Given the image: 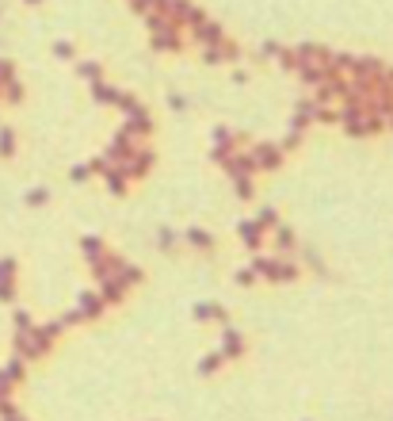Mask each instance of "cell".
<instances>
[{"label":"cell","instance_id":"obj_23","mask_svg":"<svg viewBox=\"0 0 393 421\" xmlns=\"http://www.w3.org/2000/svg\"><path fill=\"white\" fill-rule=\"evenodd\" d=\"M77 73L88 80V85H92V80L103 77V66H100V62H77Z\"/></svg>","mask_w":393,"mask_h":421},{"label":"cell","instance_id":"obj_41","mask_svg":"<svg viewBox=\"0 0 393 421\" xmlns=\"http://www.w3.org/2000/svg\"><path fill=\"white\" fill-rule=\"evenodd\" d=\"M130 8H134L138 15H149L153 12V0H130Z\"/></svg>","mask_w":393,"mask_h":421},{"label":"cell","instance_id":"obj_30","mask_svg":"<svg viewBox=\"0 0 393 421\" xmlns=\"http://www.w3.org/2000/svg\"><path fill=\"white\" fill-rule=\"evenodd\" d=\"M80 253H84L88 261H96V257L103 253V241L100 238H84V241H80Z\"/></svg>","mask_w":393,"mask_h":421},{"label":"cell","instance_id":"obj_1","mask_svg":"<svg viewBox=\"0 0 393 421\" xmlns=\"http://www.w3.org/2000/svg\"><path fill=\"white\" fill-rule=\"evenodd\" d=\"M119 169H122V176H126V180H142V176L153 169V153H149V150H134Z\"/></svg>","mask_w":393,"mask_h":421},{"label":"cell","instance_id":"obj_45","mask_svg":"<svg viewBox=\"0 0 393 421\" xmlns=\"http://www.w3.org/2000/svg\"><path fill=\"white\" fill-rule=\"evenodd\" d=\"M54 54H57V58H73V54H77V50H73L69 43H54Z\"/></svg>","mask_w":393,"mask_h":421},{"label":"cell","instance_id":"obj_20","mask_svg":"<svg viewBox=\"0 0 393 421\" xmlns=\"http://www.w3.org/2000/svg\"><path fill=\"white\" fill-rule=\"evenodd\" d=\"M103 180H107L111 196H122V192H126V176H122V169H119V165H111L107 173H103Z\"/></svg>","mask_w":393,"mask_h":421},{"label":"cell","instance_id":"obj_2","mask_svg":"<svg viewBox=\"0 0 393 421\" xmlns=\"http://www.w3.org/2000/svg\"><path fill=\"white\" fill-rule=\"evenodd\" d=\"M241 58V50H237V43H229V38H222V43L214 46H202V62L207 66H222V62H237Z\"/></svg>","mask_w":393,"mask_h":421},{"label":"cell","instance_id":"obj_7","mask_svg":"<svg viewBox=\"0 0 393 421\" xmlns=\"http://www.w3.org/2000/svg\"><path fill=\"white\" fill-rule=\"evenodd\" d=\"M222 165H225L229 176H252V173H256V161H252V153H237V150L229 153Z\"/></svg>","mask_w":393,"mask_h":421},{"label":"cell","instance_id":"obj_40","mask_svg":"<svg viewBox=\"0 0 393 421\" xmlns=\"http://www.w3.org/2000/svg\"><path fill=\"white\" fill-rule=\"evenodd\" d=\"M27 204H31V207H43V204H46V188H35V192H27Z\"/></svg>","mask_w":393,"mask_h":421},{"label":"cell","instance_id":"obj_14","mask_svg":"<svg viewBox=\"0 0 393 421\" xmlns=\"http://www.w3.org/2000/svg\"><path fill=\"white\" fill-rule=\"evenodd\" d=\"M244 352V341H241V334H237L233 326H225V334H222V356L225 360H237V356Z\"/></svg>","mask_w":393,"mask_h":421},{"label":"cell","instance_id":"obj_29","mask_svg":"<svg viewBox=\"0 0 393 421\" xmlns=\"http://www.w3.org/2000/svg\"><path fill=\"white\" fill-rule=\"evenodd\" d=\"M0 88H4L8 104H20V100H23V85H20V80H15V77H8V80H4V85H0Z\"/></svg>","mask_w":393,"mask_h":421},{"label":"cell","instance_id":"obj_38","mask_svg":"<svg viewBox=\"0 0 393 421\" xmlns=\"http://www.w3.org/2000/svg\"><path fill=\"white\" fill-rule=\"evenodd\" d=\"M15 299V283L12 280H0V303H12Z\"/></svg>","mask_w":393,"mask_h":421},{"label":"cell","instance_id":"obj_24","mask_svg":"<svg viewBox=\"0 0 393 421\" xmlns=\"http://www.w3.org/2000/svg\"><path fill=\"white\" fill-rule=\"evenodd\" d=\"M195 318H218V322H225V311L218 303H199V306H195Z\"/></svg>","mask_w":393,"mask_h":421},{"label":"cell","instance_id":"obj_31","mask_svg":"<svg viewBox=\"0 0 393 421\" xmlns=\"http://www.w3.org/2000/svg\"><path fill=\"white\" fill-rule=\"evenodd\" d=\"M222 364H225V356H222V352H214V356H207V360H202V364H199V376H214V371H218V368H222Z\"/></svg>","mask_w":393,"mask_h":421},{"label":"cell","instance_id":"obj_49","mask_svg":"<svg viewBox=\"0 0 393 421\" xmlns=\"http://www.w3.org/2000/svg\"><path fill=\"white\" fill-rule=\"evenodd\" d=\"M8 77H15V73H12V62H4V58H0V85H4Z\"/></svg>","mask_w":393,"mask_h":421},{"label":"cell","instance_id":"obj_53","mask_svg":"<svg viewBox=\"0 0 393 421\" xmlns=\"http://www.w3.org/2000/svg\"><path fill=\"white\" fill-rule=\"evenodd\" d=\"M172 8V0H153V12H168Z\"/></svg>","mask_w":393,"mask_h":421},{"label":"cell","instance_id":"obj_36","mask_svg":"<svg viewBox=\"0 0 393 421\" xmlns=\"http://www.w3.org/2000/svg\"><path fill=\"white\" fill-rule=\"evenodd\" d=\"M31 329H35V326H31V314L15 311V334H31Z\"/></svg>","mask_w":393,"mask_h":421},{"label":"cell","instance_id":"obj_5","mask_svg":"<svg viewBox=\"0 0 393 421\" xmlns=\"http://www.w3.org/2000/svg\"><path fill=\"white\" fill-rule=\"evenodd\" d=\"M153 50H161V54H179V50H184V35H179V27L153 31Z\"/></svg>","mask_w":393,"mask_h":421},{"label":"cell","instance_id":"obj_13","mask_svg":"<svg viewBox=\"0 0 393 421\" xmlns=\"http://www.w3.org/2000/svg\"><path fill=\"white\" fill-rule=\"evenodd\" d=\"M329 54L332 50H325V46H317V43L294 46V58H298V62H325V66H329Z\"/></svg>","mask_w":393,"mask_h":421},{"label":"cell","instance_id":"obj_4","mask_svg":"<svg viewBox=\"0 0 393 421\" xmlns=\"http://www.w3.org/2000/svg\"><path fill=\"white\" fill-rule=\"evenodd\" d=\"M252 161H256V169H267V173H275V169L283 165V150L275 142H260L256 150H252Z\"/></svg>","mask_w":393,"mask_h":421},{"label":"cell","instance_id":"obj_9","mask_svg":"<svg viewBox=\"0 0 393 421\" xmlns=\"http://www.w3.org/2000/svg\"><path fill=\"white\" fill-rule=\"evenodd\" d=\"M191 31H195V43H199V46H214V43H222V38H225L222 23H214V20H202L199 27H191Z\"/></svg>","mask_w":393,"mask_h":421},{"label":"cell","instance_id":"obj_27","mask_svg":"<svg viewBox=\"0 0 393 421\" xmlns=\"http://www.w3.org/2000/svg\"><path fill=\"white\" fill-rule=\"evenodd\" d=\"M114 276H119L122 287H130V283H142V269H134V264H122V269L114 272Z\"/></svg>","mask_w":393,"mask_h":421},{"label":"cell","instance_id":"obj_32","mask_svg":"<svg viewBox=\"0 0 393 421\" xmlns=\"http://www.w3.org/2000/svg\"><path fill=\"white\" fill-rule=\"evenodd\" d=\"M15 153V134L8 127H0V157H12Z\"/></svg>","mask_w":393,"mask_h":421},{"label":"cell","instance_id":"obj_16","mask_svg":"<svg viewBox=\"0 0 393 421\" xmlns=\"http://www.w3.org/2000/svg\"><path fill=\"white\" fill-rule=\"evenodd\" d=\"M351 73H359V77H382V73H386V66H382L378 58H371V54H366V58H355Z\"/></svg>","mask_w":393,"mask_h":421},{"label":"cell","instance_id":"obj_52","mask_svg":"<svg viewBox=\"0 0 393 421\" xmlns=\"http://www.w3.org/2000/svg\"><path fill=\"white\" fill-rule=\"evenodd\" d=\"M0 418H4V421H27V418H20V410H15V406L8 410V414H0Z\"/></svg>","mask_w":393,"mask_h":421},{"label":"cell","instance_id":"obj_50","mask_svg":"<svg viewBox=\"0 0 393 421\" xmlns=\"http://www.w3.org/2000/svg\"><path fill=\"white\" fill-rule=\"evenodd\" d=\"M252 280H256V272H252V269H241V272H237V283H252Z\"/></svg>","mask_w":393,"mask_h":421},{"label":"cell","instance_id":"obj_42","mask_svg":"<svg viewBox=\"0 0 393 421\" xmlns=\"http://www.w3.org/2000/svg\"><path fill=\"white\" fill-rule=\"evenodd\" d=\"M298 142H302V134H298V131H290V134H286V138L279 142V150L286 153V150H294V145H298Z\"/></svg>","mask_w":393,"mask_h":421},{"label":"cell","instance_id":"obj_46","mask_svg":"<svg viewBox=\"0 0 393 421\" xmlns=\"http://www.w3.org/2000/svg\"><path fill=\"white\" fill-rule=\"evenodd\" d=\"M88 169H92V173H100V176H103V173H107V169H111V161H107V157H96V161H92V165H88Z\"/></svg>","mask_w":393,"mask_h":421},{"label":"cell","instance_id":"obj_17","mask_svg":"<svg viewBox=\"0 0 393 421\" xmlns=\"http://www.w3.org/2000/svg\"><path fill=\"white\" fill-rule=\"evenodd\" d=\"M313 123V100H302L298 104V111H294V119H290V131H306V127Z\"/></svg>","mask_w":393,"mask_h":421},{"label":"cell","instance_id":"obj_26","mask_svg":"<svg viewBox=\"0 0 393 421\" xmlns=\"http://www.w3.org/2000/svg\"><path fill=\"white\" fill-rule=\"evenodd\" d=\"M187 241H191V245H199V249H210V245H214V238H210L202 226H191V230H187Z\"/></svg>","mask_w":393,"mask_h":421},{"label":"cell","instance_id":"obj_21","mask_svg":"<svg viewBox=\"0 0 393 421\" xmlns=\"http://www.w3.org/2000/svg\"><path fill=\"white\" fill-rule=\"evenodd\" d=\"M272 280H275V283H290V280H298V264H290V261H275Z\"/></svg>","mask_w":393,"mask_h":421},{"label":"cell","instance_id":"obj_35","mask_svg":"<svg viewBox=\"0 0 393 421\" xmlns=\"http://www.w3.org/2000/svg\"><path fill=\"white\" fill-rule=\"evenodd\" d=\"M233 192L241 199H252V176H233Z\"/></svg>","mask_w":393,"mask_h":421},{"label":"cell","instance_id":"obj_25","mask_svg":"<svg viewBox=\"0 0 393 421\" xmlns=\"http://www.w3.org/2000/svg\"><path fill=\"white\" fill-rule=\"evenodd\" d=\"M191 0H172V8H168V15H172V20H176V23H187V15H191Z\"/></svg>","mask_w":393,"mask_h":421},{"label":"cell","instance_id":"obj_48","mask_svg":"<svg viewBox=\"0 0 393 421\" xmlns=\"http://www.w3.org/2000/svg\"><path fill=\"white\" fill-rule=\"evenodd\" d=\"M202 20H207V12H199V8H191V15H187V27H199Z\"/></svg>","mask_w":393,"mask_h":421},{"label":"cell","instance_id":"obj_12","mask_svg":"<svg viewBox=\"0 0 393 421\" xmlns=\"http://www.w3.org/2000/svg\"><path fill=\"white\" fill-rule=\"evenodd\" d=\"M77 311H80V318H100V311H103V299L96 295V291H80V299H77Z\"/></svg>","mask_w":393,"mask_h":421},{"label":"cell","instance_id":"obj_18","mask_svg":"<svg viewBox=\"0 0 393 421\" xmlns=\"http://www.w3.org/2000/svg\"><path fill=\"white\" fill-rule=\"evenodd\" d=\"M237 230H241V241H244V245H249V249H260V241H264V230H260V226H256V218H249V222H241V226H237Z\"/></svg>","mask_w":393,"mask_h":421},{"label":"cell","instance_id":"obj_28","mask_svg":"<svg viewBox=\"0 0 393 421\" xmlns=\"http://www.w3.org/2000/svg\"><path fill=\"white\" fill-rule=\"evenodd\" d=\"M275 245H279L283 253H286V249H294V230H290V226H279V222H275Z\"/></svg>","mask_w":393,"mask_h":421},{"label":"cell","instance_id":"obj_15","mask_svg":"<svg viewBox=\"0 0 393 421\" xmlns=\"http://www.w3.org/2000/svg\"><path fill=\"white\" fill-rule=\"evenodd\" d=\"M92 100L96 104H114V108H119L122 92H119V88H111V85H103V80H92Z\"/></svg>","mask_w":393,"mask_h":421},{"label":"cell","instance_id":"obj_39","mask_svg":"<svg viewBox=\"0 0 393 421\" xmlns=\"http://www.w3.org/2000/svg\"><path fill=\"white\" fill-rule=\"evenodd\" d=\"M12 276H15V261L4 257V261H0V280H12Z\"/></svg>","mask_w":393,"mask_h":421},{"label":"cell","instance_id":"obj_10","mask_svg":"<svg viewBox=\"0 0 393 421\" xmlns=\"http://www.w3.org/2000/svg\"><path fill=\"white\" fill-rule=\"evenodd\" d=\"M294 73H298V77L306 80V85H313V88H317L325 77H329V66H325V62H298V69H294Z\"/></svg>","mask_w":393,"mask_h":421},{"label":"cell","instance_id":"obj_3","mask_svg":"<svg viewBox=\"0 0 393 421\" xmlns=\"http://www.w3.org/2000/svg\"><path fill=\"white\" fill-rule=\"evenodd\" d=\"M382 127H386V119H382V115H371V111H366V115H359V119H351V123H343V131H348L351 138H366V134H378Z\"/></svg>","mask_w":393,"mask_h":421},{"label":"cell","instance_id":"obj_19","mask_svg":"<svg viewBox=\"0 0 393 421\" xmlns=\"http://www.w3.org/2000/svg\"><path fill=\"white\" fill-rule=\"evenodd\" d=\"M100 283H103V287H100V299H103V303H119L122 291H126V287L119 283V276H107V280H100Z\"/></svg>","mask_w":393,"mask_h":421},{"label":"cell","instance_id":"obj_6","mask_svg":"<svg viewBox=\"0 0 393 421\" xmlns=\"http://www.w3.org/2000/svg\"><path fill=\"white\" fill-rule=\"evenodd\" d=\"M134 150H138V145H134V138H130L126 131H119V134H114V142L107 145V153H103V157H107L111 165H122V161H126Z\"/></svg>","mask_w":393,"mask_h":421},{"label":"cell","instance_id":"obj_43","mask_svg":"<svg viewBox=\"0 0 393 421\" xmlns=\"http://www.w3.org/2000/svg\"><path fill=\"white\" fill-rule=\"evenodd\" d=\"M69 176L80 184V180H88V176H92V169H88V165H73V173H69Z\"/></svg>","mask_w":393,"mask_h":421},{"label":"cell","instance_id":"obj_22","mask_svg":"<svg viewBox=\"0 0 393 421\" xmlns=\"http://www.w3.org/2000/svg\"><path fill=\"white\" fill-rule=\"evenodd\" d=\"M0 379H8V383H20L23 379V360L15 356V360H8L4 368H0Z\"/></svg>","mask_w":393,"mask_h":421},{"label":"cell","instance_id":"obj_44","mask_svg":"<svg viewBox=\"0 0 393 421\" xmlns=\"http://www.w3.org/2000/svg\"><path fill=\"white\" fill-rule=\"evenodd\" d=\"M275 54H279V43H264V46H260V62H264V58H275Z\"/></svg>","mask_w":393,"mask_h":421},{"label":"cell","instance_id":"obj_8","mask_svg":"<svg viewBox=\"0 0 393 421\" xmlns=\"http://www.w3.org/2000/svg\"><path fill=\"white\" fill-rule=\"evenodd\" d=\"M88 264H92L96 280H107V276H114V272H119V269H122V264H126V261H122L119 253H100V257H96V261H88Z\"/></svg>","mask_w":393,"mask_h":421},{"label":"cell","instance_id":"obj_51","mask_svg":"<svg viewBox=\"0 0 393 421\" xmlns=\"http://www.w3.org/2000/svg\"><path fill=\"white\" fill-rule=\"evenodd\" d=\"M77 322H80V311H73V314H65V318H61V326H77Z\"/></svg>","mask_w":393,"mask_h":421},{"label":"cell","instance_id":"obj_33","mask_svg":"<svg viewBox=\"0 0 393 421\" xmlns=\"http://www.w3.org/2000/svg\"><path fill=\"white\" fill-rule=\"evenodd\" d=\"M275 222H279L275 207H260V210H256V226H260V230H267V226H275Z\"/></svg>","mask_w":393,"mask_h":421},{"label":"cell","instance_id":"obj_34","mask_svg":"<svg viewBox=\"0 0 393 421\" xmlns=\"http://www.w3.org/2000/svg\"><path fill=\"white\" fill-rule=\"evenodd\" d=\"M275 62H279V69H286V73L298 69V58H294V50H283V46H279V54H275Z\"/></svg>","mask_w":393,"mask_h":421},{"label":"cell","instance_id":"obj_11","mask_svg":"<svg viewBox=\"0 0 393 421\" xmlns=\"http://www.w3.org/2000/svg\"><path fill=\"white\" fill-rule=\"evenodd\" d=\"M233 134H229V127H214V153H210V157L218 161V165H222V161L229 157V153H233Z\"/></svg>","mask_w":393,"mask_h":421},{"label":"cell","instance_id":"obj_54","mask_svg":"<svg viewBox=\"0 0 393 421\" xmlns=\"http://www.w3.org/2000/svg\"><path fill=\"white\" fill-rule=\"evenodd\" d=\"M382 77H386V80H390V85H393V69H386V73H382Z\"/></svg>","mask_w":393,"mask_h":421},{"label":"cell","instance_id":"obj_55","mask_svg":"<svg viewBox=\"0 0 393 421\" xmlns=\"http://www.w3.org/2000/svg\"><path fill=\"white\" fill-rule=\"evenodd\" d=\"M27 4H43V0H27Z\"/></svg>","mask_w":393,"mask_h":421},{"label":"cell","instance_id":"obj_47","mask_svg":"<svg viewBox=\"0 0 393 421\" xmlns=\"http://www.w3.org/2000/svg\"><path fill=\"white\" fill-rule=\"evenodd\" d=\"M176 238H179V234H172V230H161V249H172V245H176Z\"/></svg>","mask_w":393,"mask_h":421},{"label":"cell","instance_id":"obj_37","mask_svg":"<svg viewBox=\"0 0 393 421\" xmlns=\"http://www.w3.org/2000/svg\"><path fill=\"white\" fill-rule=\"evenodd\" d=\"M35 329H38V334H43V337H50V341H54V337L61 334L65 326H61V318H57V322H46V326H35Z\"/></svg>","mask_w":393,"mask_h":421}]
</instances>
